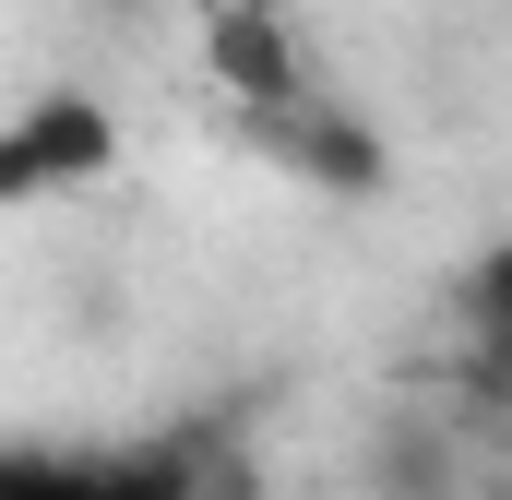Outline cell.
Segmentation results:
<instances>
[{"instance_id": "cell-1", "label": "cell", "mask_w": 512, "mask_h": 500, "mask_svg": "<svg viewBox=\"0 0 512 500\" xmlns=\"http://www.w3.org/2000/svg\"><path fill=\"white\" fill-rule=\"evenodd\" d=\"M120 155H131V131L96 84H36L24 108H0V215L96 191V179H120Z\"/></svg>"}, {"instance_id": "cell-2", "label": "cell", "mask_w": 512, "mask_h": 500, "mask_svg": "<svg viewBox=\"0 0 512 500\" xmlns=\"http://www.w3.org/2000/svg\"><path fill=\"white\" fill-rule=\"evenodd\" d=\"M0 500H203L191 441H0Z\"/></svg>"}, {"instance_id": "cell-3", "label": "cell", "mask_w": 512, "mask_h": 500, "mask_svg": "<svg viewBox=\"0 0 512 500\" xmlns=\"http://www.w3.org/2000/svg\"><path fill=\"white\" fill-rule=\"evenodd\" d=\"M203 72H215L227 120H274V108L322 96V60L286 0H203Z\"/></svg>"}, {"instance_id": "cell-4", "label": "cell", "mask_w": 512, "mask_h": 500, "mask_svg": "<svg viewBox=\"0 0 512 500\" xmlns=\"http://www.w3.org/2000/svg\"><path fill=\"white\" fill-rule=\"evenodd\" d=\"M239 143H251L262 167H286V179H310V191H334V203H370L393 179V155H382V131L358 120L334 84L322 96H298V108H274V120H239Z\"/></svg>"}, {"instance_id": "cell-5", "label": "cell", "mask_w": 512, "mask_h": 500, "mask_svg": "<svg viewBox=\"0 0 512 500\" xmlns=\"http://www.w3.org/2000/svg\"><path fill=\"white\" fill-rule=\"evenodd\" d=\"M453 310H465V334H477V346H501V334H512V239H489L477 262H465Z\"/></svg>"}, {"instance_id": "cell-6", "label": "cell", "mask_w": 512, "mask_h": 500, "mask_svg": "<svg viewBox=\"0 0 512 500\" xmlns=\"http://www.w3.org/2000/svg\"><path fill=\"white\" fill-rule=\"evenodd\" d=\"M477 381H489V405L512 417V334H501V346H477Z\"/></svg>"}, {"instance_id": "cell-7", "label": "cell", "mask_w": 512, "mask_h": 500, "mask_svg": "<svg viewBox=\"0 0 512 500\" xmlns=\"http://www.w3.org/2000/svg\"><path fill=\"white\" fill-rule=\"evenodd\" d=\"M96 12H155V0H96Z\"/></svg>"}]
</instances>
